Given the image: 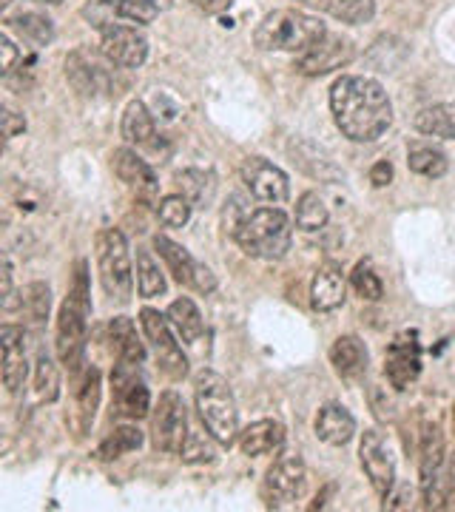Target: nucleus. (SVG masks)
Instances as JSON below:
<instances>
[{
  "mask_svg": "<svg viewBox=\"0 0 455 512\" xmlns=\"http://www.w3.org/2000/svg\"><path fill=\"white\" fill-rule=\"evenodd\" d=\"M330 111L339 131L353 143H373L393 123L390 97L373 77H339L330 89Z\"/></svg>",
  "mask_w": 455,
  "mask_h": 512,
  "instance_id": "1",
  "label": "nucleus"
},
{
  "mask_svg": "<svg viewBox=\"0 0 455 512\" xmlns=\"http://www.w3.org/2000/svg\"><path fill=\"white\" fill-rule=\"evenodd\" d=\"M91 293H89V262L77 259L74 279L63 308L57 313V356L72 373L80 370L86 356V330H89Z\"/></svg>",
  "mask_w": 455,
  "mask_h": 512,
  "instance_id": "2",
  "label": "nucleus"
},
{
  "mask_svg": "<svg viewBox=\"0 0 455 512\" xmlns=\"http://www.w3.org/2000/svg\"><path fill=\"white\" fill-rule=\"evenodd\" d=\"M194 399L208 436L222 447H231L239 436V410L231 384L214 370H202L194 382Z\"/></svg>",
  "mask_w": 455,
  "mask_h": 512,
  "instance_id": "3",
  "label": "nucleus"
},
{
  "mask_svg": "<svg viewBox=\"0 0 455 512\" xmlns=\"http://www.w3.org/2000/svg\"><path fill=\"white\" fill-rule=\"evenodd\" d=\"M328 35L325 23L299 9H276L256 26L254 43L262 52H296L302 55L316 40Z\"/></svg>",
  "mask_w": 455,
  "mask_h": 512,
  "instance_id": "4",
  "label": "nucleus"
},
{
  "mask_svg": "<svg viewBox=\"0 0 455 512\" xmlns=\"http://www.w3.org/2000/svg\"><path fill=\"white\" fill-rule=\"evenodd\" d=\"M234 239L248 256L282 259L291 248V220L279 208H259L242 220Z\"/></svg>",
  "mask_w": 455,
  "mask_h": 512,
  "instance_id": "5",
  "label": "nucleus"
},
{
  "mask_svg": "<svg viewBox=\"0 0 455 512\" xmlns=\"http://www.w3.org/2000/svg\"><path fill=\"white\" fill-rule=\"evenodd\" d=\"M94 245H97V268H100L103 291L109 293L111 302L126 305L134 291V271H131L126 237L117 228H106L97 234Z\"/></svg>",
  "mask_w": 455,
  "mask_h": 512,
  "instance_id": "6",
  "label": "nucleus"
},
{
  "mask_svg": "<svg viewBox=\"0 0 455 512\" xmlns=\"http://www.w3.org/2000/svg\"><path fill=\"white\" fill-rule=\"evenodd\" d=\"M188 439V413L180 393L168 390L160 396V404L151 416V444L160 453H182Z\"/></svg>",
  "mask_w": 455,
  "mask_h": 512,
  "instance_id": "7",
  "label": "nucleus"
},
{
  "mask_svg": "<svg viewBox=\"0 0 455 512\" xmlns=\"http://www.w3.org/2000/svg\"><path fill=\"white\" fill-rule=\"evenodd\" d=\"M140 325H143V333H146V339L151 342L154 353H157L160 367H163L171 379H185V373H188V359H185V353H182V348L177 345V339L171 336V322H168V316H163L160 311H151V308H143V311H140Z\"/></svg>",
  "mask_w": 455,
  "mask_h": 512,
  "instance_id": "8",
  "label": "nucleus"
},
{
  "mask_svg": "<svg viewBox=\"0 0 455 512\" xmlns=\"http://www.w3.org/2000/svg\"><path fill=\"white\" fill-rule=\"evenodd\" d=\"M103 52L94 55L89 49H77L66 60V77L83 97H97V94H117L114 72L103 63Z\"/></svg>",
  "mask_w": 455,
  "mask_h": 512,
  "instance_id": "9",
  "label": "nucleus"
},
{
  "mask_svg": "<svg viewBox=\"0 0 455 512\" xmlns=\"http://www.w3.org/2000/svg\"><path fill=\"white\" fill-rule=\"evenodd\" d=\"M305 484H308V473H305V464L302 458L291 453V456H282L265 476L262 484V498L265 504L279 510L285 504L296 501L299 495L305 493Z\"/></svg>",
  "mask_w": 455,
  "mask_h": 512,
  "instance_id": "10",
  "label": "nucleus"
},
{
  "mask_svg": "<svg viewBox=\"0 0 455 512\" xmlns=\"http://www.w3.org/2000/svg\"><path fill=\"white\" fill-rule=\"evenodd\" d=\"M111 387H114V410L123 419H146L151 410V393L140 376V365L120 362L111 373Z\"/></svg>",
  "mask_w": 455,
  "mask_h": 512,
  "instance_id": "11",
  "label": "nucleus"
},
{
  "mask_svg": "<svg viewBox=\"0 0 455 512\" xmlns=\"http://www.w3.org/2000/svg\"><path fill=\"white\" fill-rule=\"evenodd\" d=\"M154 251L163 256L168 271L174 274V279H177L180 285H188V288H194V291L200 293H211L217 288V279L211 274V268L200 265L194 256L182 248L180 242L157 234V237H154Z\"/></svg>",
  "mask_w": 455,
  "mask_h": 512,
  "instance_id": "12",
  "label": "nucleus"
},
{
  "mask_svg": "<svg viewBox=\"0 0 455 512\" xmlns=\"http://www.w3.org/2000/svg\"><path fill=\"white\" fill-rule=\"evenodd\" d=\"M359 458H362V467L373 490L387 498L393 493V484H396V461L390 453V444L384 441L379 430H367L359 444Z\"/></svg>",
  "mask_w": 455,
  "mask_h": 512,
  "instance_id": "13",
  "label": "nucleus"
},
{
  "mask_svg": "<svg viewBox=\"0 0 455 512\" xmlns=\"http://www.w3.org/2000/svg\"><path fill=\"white\" fill-rule=\"evenodd\" d=\"M100 52L120 69H140L148 57V40L134 26L114 23L100 32Z\"/></svg>",
  "mask_w": 455,
  "mask_h": 512,
  "instance_id": "14",
  "label": "nucleus"
},
{
  "mask_svg": "<svg viewBox=\"0 0 455 512\" xmlns=\"http://www.w3.org/2000/svg\"><path fill=\"white\" fill-rule=\"evenodd\" d=\"M384 373L396 390H407L421 373V345L416 330L399 333L384 356Z\"/></svg>",
  "mask_w": 455,
  "mask_h": 512,
  "instance_id": "15",
  "label": "nucleus"
},
{
  "mask_svg": "<svg viewBox=\"0 0 455 512\" xmlns=\"http://www.w3.org/2000/svg\"><path fill=\"white\" fill-rule=\"evenodd\" d=\"M353 60V43L342 35H325L322 40H316L310 49H305L302 55L296 57V72L310 74H328L333 69H342L345 63Z\"/></svg>",
  "mask_w": 455,
  "mask_h": 512,
  "instance_id": "16",
  "label": "nucleus"
},
{
  "mask_svg": "<svg viewBox=\"0 0 455 512\" xmlns=\"http://www.w3.org/2000/svg\"><path fill=\"white\" fill-rule=\"evenodd\" d=\"M242 183L259 202H285L291 197V183L282 168H276L262 157H251L242 163Z\"/></svg>",
  "mask_w": 455,
  "mask_h": 512,
  "instance_id": "17",
  "label": "nucleus"
},
{
  "mask_svg": "<svg viewBox=\"0 0 455 512\" xmlns=\"http://www.w3.org/2000/svg\"><path fill=\"white\" fill-rule=\"evenodd\" d=\"M0 350H3V384L9 393H18L26 382V336L18 325H3L0 328Z\"/></svg>",
  "mask_w": 455,
  "mask_h": 512,
  "instance_id": "18",
  "label": "nucleus"
},
{
  "mask_svg": "<svg viewBox=\"0 0 455 512\" xmlns=\"http://www.w3.org/2000/svg\"><path fill=\"white\" fill-rule=\"evenodd\" d=\"M74 396H77V404H74V413L69 416V427H72L77 439H83L89 433L94 413H97V404H100V373H97V367L83 370V379L77 382Z\"/></svg>",
  "mask_w": 455,
  "mask_h": 512,
  "instance_id": "19",
  "label": "nucleus"
},
{
  "mask_svg": "<svg viewBox=\"0 0 455 512\" xmlns=\"http://www.w3.org/2000/svg\"><path fill=\"white\" fill-rule=\"evenodd\" d=\"M345 274H342V268L339 265H322L316 276H313V285H310V302H313V308L322 313L336 311V308H342V302H345Z\"/></svg>",
  "mask_w": 455,
  "mask_h": 512,
  "instance_id": "20",
  "label": "nucleus"
},
{
  "mask_svg": "<svg viewBox=\"0 0 455 512\" xmlns=\"http://www.w3.org/2000/svg\"><path fill=\"white\" fill-rule=\"evenodd\" d=\"M111 168H114V174H117L126 185L143 191V194H154L157 177H154L151 165H148L137 151H131V148H117L114 157H111Z\"/></svg>",
  "mask_w": 455,
  "mask_h": 512,
  "instance_id": "21",
  "label": "nucleus"
},
{
  "mask_svg": "<svg viewBox=\"0 0 455 512\" xmlns=\"http://www.w3.org/2000/svg\"><path fill=\"white\" fill-rule=\"evenodd\" d=\"M356 433V419L347 413L342 404H325L316 416V436L330 444V447H342L353 439Z\"/></svg>",
  "mask_w": 455,
  "mask_h": 512,
  "instance_id": "22",
  "label": "nucleus"
},
{
  "mask_svg": "<svg viewBox=\"0 0 455 512\" xmlns=\"http://www.w3.org/2000/svg\"><path fill=\"white\" fill-rule=\"evenodd\" d=\"M282 444H285V427L273 419L254 421L251 427L239 433V447L245 456H265V453L279 450Z\"/></svg>",
  "mask_w": 455,
  "mask_h": 512,
  "instance_id": "23",
  "label": "nucleus"
},
{
  "mask_svg": "<svg viewBox=\"0 0 455 512\" xmlns=\"http://www.w3.org/2000/svg\"><path fill=\"white\" fill-rule=\"evenodd\" d=\"M330 365L342 379H359L367 370V348L359 336H339L330 348Z\"/></svg>",
  "mask_w": 455,
  "mask_h": 512,
  "instance_id": "24",
  "label": "nucleus"
},
{
  "mask_svg": "<svg viewBox=\"0 0 455 512\" xmlns=\"http://www.w3.org/2000/svg\"><path fill=\"white\" fill-rule=\"evenodd\" d=\"M123 140L128 146L137 148H157V126H154V117L146 109V103L134 100L128 103L126 114H123Z\"/></svg>",
  "mask_w": 455,
  "mask_h": 512,
  "instance_id": "25",
  "label": "nucleus"
},
{
  "mask_svg": "<svg viewBox=\"0 0 455 512\" xmlns=\"http://www.w3.org/2000/svg\"><path fill=\"white\" fill-rule=\"evenodd\" d=\"M421 493H427L433 487V481L441 473L444 464V436L438 424H424L421 430Z\"/></svg>",
  "mask_w": 455,
  "mask_h": 512,
  "instance_id": "26",
  "label": "nucleus"
},
{
  "mask_svg": "<svg viewBox=\"0 0 455 512\" xmlns=\"http://www.w3.org/2000/svg\"><path fill=\"white\" fill-rule=\"evenodd\" d=\"M109 342L111 350L117 353L120 362H134V365H140V362L146 359V348H143V342H140V336H137V328H134V322H131L128 316L111 319Z\"/></svg>",
  "mask_w": 455,
  "mask_h": 512,
  "instance_id": "27",
  "label": "nucleus"
},
{
  "mask_svg": "<svg viewBox=\"0 0 455 512\" xmlns=\"http://www.w3.org/2000/svg\"><path fill=\"white\" fill-rule=\"evenodd\" d=\"M168 322H171V328L180 333L182 342H188V345L200 342L202 333H205L202 313L197 311V305H194L188 296H182V299H174V302H171V308H168Z\"/></svg>",
  "mask_w": 455,
  "mask_h": 512,
  "instance_id": "28",
  "label": "nucleus"
},
{
  "mask_svg": "<svg viewBox=\"0 0 455 512\" xmlns=\"http://www.w3.org/2000/svg\"><path fill=\"white\" fill-rule=\"evenodd\" d=\"M413 126L427 137H441V140H455V103H436L416 114Z\"/></svg>",
  "mask_w": 455,
  "mask_h": 512,
  "instance_id": "29",
  "label": "nucleus"
},
{
  "mask_svg": "<svg viewBox=\"0 0 455 512\" xmlns=\"http://www.w3.org/2000/svg\"><path fill=\"white\" fill-rule=\"evenodd\" d=\"M305 3L325 9L342 23H367L376 15V0H305Z\"/></svg>",
  "mask_w": 455,
  "mask_h": 512,
  "instance_id": "30",
  "label": "nucleus"
},
{
  "mask_svg": "<svg viewBox=\"0 0 455 512\" xmlns=\"http://www.w3.org/2000/svg\"><path fill=\"white\" fill-rule=\"evenodd\" d=\"M137 291L143 299H154L165 293V276L160 271V262L151 256V251H137Z\"/></svg>",
  "mask_w": 455,
  "mask_h": 512,
  "instance_id": "31",
  "label": "nucleus"
},
{
  "mask_svg": "<svg viewBox=\"0 0 455 512\" xmlns=\"http://www.w3.org/2000/svg\"><path fill=\"white\" fill-rule=\"evenodd\" d=\"M9 26L23 37V43H29V46H49L52 43V37H55V29H52V20L43 18V15H37V12H26V15H18L15 20H9Z\"/></svg>",
  "mask_w": 455,
  "mask_h": 512,
  "instance_id": "32",
  "label": "nucleus"
},
{
  "mask_svg": "<svg viewBox=\"0 0 455 512\" xmlns=\"http://www.w3.org/2000/svg\"><path fill=\"white\" fill-rule=\"evenodd\" d=\"M407 163H410V171H416L421 177H430V180H438V177L447 174V154L438 151V148L413 146Z\"/></svg>",
  "mask_w": 455,
  "mask_h": 512,
  "instance_id": "33",
  "label": "nucleus"
},
{
  "mask_svg": "<svg viewBox=\"0 0 455 512\" xmlns=\"http://www.w3.org/2000/svg\"><path fill=\"white\" fill-rule=\"evenodd\" d=\"M140 447H143V433H140L137 427H117L109 439L100 444L97 456L103 458V461H114V458L134 453V450H140Z\"/></svg>",
  "mask_w": 455,
  "mask_h": 512,
  "instance_id": "34",
  "label": "nucleus"
},
{
  "mask_svg": "<svg viewBox=\"0 0 455 512\" xmlns=\"http://www.w3.org/2000/svg\"><path fill=\"white\" fill-rule=\"evenodd\" d=\"M296 225L302 231H319V228L328 225V205L319 194L308 191V194L299 197V202H296Z\"/></svg>",
  "mask_w": 455,
  "mask_h": 512,
  "instance_id": "35",
  "label": "nucleus"
},
{
  "mask_svg": "<svg viewBox=\"0 0 455 512\" xmlns=\"http://www.w3.org/2000/svg\"><path fill=\"white\" fill-rule=\"evenodd\" d=\"M424 507L427 510H455V456H450V464H447V473L433 481V487L424 493Z\"/></svg>",
  "mask_w": 455,
  "mask_h": 512,
  "instance_id": "36",
  "label": "nucleus"
},
{
  "mask_svg": "<svg viewBox=\"0 0 455 512\" xmlns=\"http://www.w3.org/2000/svg\"><path fill=\"white\" fill-rule=\"evenodd\" d=\"M191 200L182 197V194H168L160 200V208H157V217L163 222L165 228H182L185 222L191 220Z\"/></svg>",
  "mask_w": 455,
  "mask_h": 512,
  "instance_id": "37",
  "label": "nucleus"
},
{
  "mask_svg": "<svg viewBox=\"0 0 455 512\" xmlns=\"http://www.w3.org/2000/svg\"><path fill=\"white\" fill-rule=\"evenodd\" d=\"M35 390L40 402H55L57 393H60V373H57V365L49 356H40L37 359Z\"/></svg>",
  "mask_w": 455,
  "mask_h": 512,
  "instance_id": "38",
  "label": "nucleus"
},
{
  "mask_svg": "<svg viewBox=\"0 0 455 512\" xmlns=\"http://www.w3.org/2000/svg\"><path fill=\"white\" fill-rule=\"evenodd\" d=\"M350 282H353V291L359 293L362 299H367V302H379L384 296L382 279L370 268V262H359L353 268V274H350Z\"/></svg>",
  "mask_w": 455,
  "mask_h": 512,
  "instance_id": "39",
  "label": "nucleus"
},
{
  "mask_svg": "<svg viewBox=\"0 0 455 512\" xmlns=\"http://www.w3.org/2000/svg\"><path fill=\"white\" fill-rule=\"evenodd\" d=\"M49 296H52V293H49V285L32 282V285L23 291V296H20V308L29 313L32 322H43V319L49 316V305H52Z\"/></svg>",
  "mask_w": 455,
  "mask_h": 512,
  "instance_id": "40",
  "label": "nucleus"
},
{
  "mask_svg": "<svg viewBox=\"0 0 455 512\" xmlns=\"http://www.w3.org/2000/svg\"><path fill=\"white\" fill-rule=\"evenodd\" d=\"M83 18L89 20L94 29H109L120 20V0H89L83 6Z\"/></svg>",
  "mask_w": 455,
  "mask_h": 512,
  "instance_id": "41",
  "label": "nucleus"
},
{
  "mask_svg": "<svg viewBox=\"0 0 455 512\" xmlns=\"http://www.w3.org/2000/svg\"><path fill=\"white\" fill-rule=\"evenodd\" d=\"M177 183H180L182 197H188L191 205L205 200L208 197V188H211V185H205L208 177L202 171H182V174H177Z\"/></svg>",
  "mask_w": 455,
  "mask_h": 512,
  "instance_id": "42",
  "label": "nucleus"
},
{
  "mask_svg": "<svg viewBox=\"0 0 455 512\" xmlns=\"http://www.w3.org/2000/svg\"><path fill=\"white\" fill-rule=\"evenodd\" d=\"M182 458L185 461H214V447L200 433H188L185 447H182Z\"/></svg>",
  "mask_w": 455,
  "mask_h": 512,
  "instance_id": "43",
  "label": "nucleus"
},
{
  "mask_svg": "<svg viewBox=\"0 0 455 512\" xmlns=\"http://www.w3.org/2000/svg\"><path fill=\"white\" fill-rule=\"evenodd\" d=\"M23 131H26V120L20 117L18 111L3 109V137L12 140V137H18Z\"/></svg>",
  "mask_w": 455,
  "mask_h": 512,
  "instance_id": "44",
  "label": "nucleus"
},
{
  "mask_svg": "<svg viewBox=\"0 0 455 512\" xmlns=\"http://www.w3.org/2000/svg\"><path fill=\"white\" fill-rule=\"evenodd\" d=\"M0 52H3V63H0V72L12 74V69H15V60H18V49H15V43H12V40H9L6 35L0 37Z\"/></svg>",
  "mask_w": 455,
  "mask_h": 512,
  "instance_id": "45",
  "label": "nucleus"
},
{
  "mask_svg": "<svg viewBox=\"0 0 455 512\" xmlns=\"http://www.w3.org/2000/svg\"><path fill=\"white\" fill-rule=\"evenodd\" d=\"M370 183L376 185V188H384V185L393 183V165L382 160V163H376L370 168Z\"/></svg>",
  "mask_w": 455,
  "mask_h": 512,
  "instance_id": "46",
  "label": "nucleus"
},
{
  "mask_svg": "<svg viewBox=\"0 0 455 512\" xmlns=\"http://www.w3.org/2000/svg\"><path fill=\"white\" fill-rule=\"evenodd\" d=\"M0 302H3V311H12L15 308V299H12V265L9 259L3 262V291H0Z\"/></svg>",
  "mask_w": 455,
  "mask_h": 512,
  "instance_id": "47",
  "label": "nucleus"
},
{
  "mask_svg": "<svg viewBox=\"0 0 455 512\" xmlns=\"http://www.w3.org/2000/svg\"><path fill=\"white\" fill-rule=\"evenodd\" d=\"M231 3L234 0H197V6L205 15H222L225 9H231Z\"/></svg>",
  "mask_w": 455,
  "mask_h": 512,
  "instance_id": "48",
  "label": "nucleus"
},
{
  "mask_svg": "<svg viewBox=\"0 0 455 512\" xmlns=\"http://www.w3.org/2000/svg\"><path fill=\"white\" fill-rule=\"evenodd\" d=\"M151 3H157L160 9H168V6H171V0H151Z\"/></svg>",
  "mask_w": 455,
  "mask_h": 512,
  "instance_id": "49",
  "label": "nucleus"
},
{
  "mask_svg": "<svg viewBox=\"0 0 455 512\" xmlns=\"http://www.w3.org/2000/svg\"><path fill=\"white\" fill-rule=\"evenodd\" d=\"M0 3H3V6H9V3H12V0H0Z\"/></svg>",
  "mask_w": 455,
  "mask_h": 512,
  "instance_id": "50",
  "label": "nucleus"
},
{
  "mask_svg": "<svg viewBox=\"0 0 455 512\" xmlns=\"http://www.w3.org/2000/svg\"><path fill=\"white\" fill-rule=\"evenodd\" d=\"M49 3H63V0H49Z\"/></svg>",
  "mask_w": 455,
  "mask_h": 512,
  "instance_id": "51",
  "label": "nucleus"
},
{
  "mask_svg": "<svg viewBox=\"0 0 455 512\" xmlns=\"http://www.w3.org/2000/svg\"><path fill=\"white\" fill-rule=\"evenodd\" d=\"M453 427H455V407H453Z\"/></svg>",
  "mask_w": 455,
  "mask_h": 512,
  "instance_id": "52",
  "label": "nucleus"
}]
</instances>
